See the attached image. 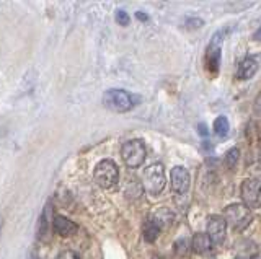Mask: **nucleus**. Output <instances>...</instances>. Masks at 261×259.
Returning <instances> with one entry per match:
<instances>
[{
    "label": "nucleus",
    "mask_w": 261,
    "mask_h": 259,
    "mask_svg": "<svg viewBox=\"0 0 261 259\" xmlns=\"http://www.w3.org/2000/svg\"><path fill=\"white\" fill-rule=\"evenodd\" d=\"M243 206L250 210L261 207V181L256 178H247L240 186Z\"/></svg>",
    "instance_id": "obj_6"
},
{
    "label": "nucleus",
    "mask_w": 261,
    "mask_h": 259,
    "mask_svg": "<svg viewBox=\"0 0 261 259\" xmlns=\"http://www.w3.org/2000/svg\"><path fill=\"white\" fill-rule=\"evenodd\" d=\"M165 169L162 163H152L150 166L145 168L144 171V189L157 196L165 188Z\"/></svg>",
    "instance_id": "obj_5"
},
{
    "label": "nucleus",
    "mask_w": 261,
    "mask_h": 259,
    "mask_svg": "<svg viewBox=\"0 0 261 259\" xmlns=\"http://www.w3.org/2000/svg\"><path fill=\"white\" fill-rule=\"evenodd\" d=\"M103 104L114 112H127L136 106V96L130 95L126 90H119V88H113L103 93Z\"/></svg>",
    "instance_id": "obj_1"
},
{
    "label": "nucleus",
    "mask_w": 261,
    "mask_h": 259,
    "mask_svg": "<svg viewBox=\"0 0 261 259\" xmlns=\"http://www.w3.org/2000/svg\"><path fill=\"white\" fill-rule=\"evenodd\" d=\"M212 127H214V132L219 135V137H225L228 134V129H230V124H228V121L225 116H219L216 118L214 124H212Z\"/></svg>",
    "instance_id": "obj_15"
},
{
    "label": "nucleus",
    "mask_w": 261,
    "mask_h": 259,
    "mask_svg": "<svg viewBox=\"0 0 261 259\" xmlns=\"http://www.w3.org/2000/svg\"><path fill=\"white\" fill-rule=\"evenodd\" d=\"M53 228L57 235H61V237H72V235H75L77 230H79V225L75 222H72L70 218L64 217V215H56L54 217V223H53Z\"/></svg>",
    "instance_id": "obj_11"
},
{
    "label": "nucleus",
    "mask_w": 261,
    "mask_h": 259,
    "mask_svg": "<svg viewBox=\"0 0 261 259\" xmlns=\"http://www.w3.org/2000/svg\"><path fill=\"white\" fill-rule=\"evenodd\" d=\"M190 173L185 166H175L171 169L170 175V183H171V189L178 194H185L190 188Z\"/></svg>",
    "instance_id": "obj_9"
},
{
    "label": "nucleus",
    "mask_w": 261,
    "mask_h": 259,
    "mask_svg": "<svg viewBox=\"0 0 261 259\" xmlns=\"http://www.w3.org/2000/svg\"><path fill=\"white\" fill-rule=\"evenodd\" d=\"M160 235V225L157 220H153V218H149L145 223H144V238L147 243H153L155 240L159 238Z\"/></svg>",
    "instance_id": "obj_14"
},
{
    "label": "nucleus",
    "mask_w": 261,
    "mask_h": 259,
    "mask_svg": "<svg viewBox=\"0 0 261 259\" xmlns=\"http://www.w3.org/2000/svg\"><path fill=\"white\" fill-rule=\"evenodd\" d=\"M93 180L103 189H111L119 181V168L113 160L98 161L93 169Z\"/></svg>",
    "instance_id": "obj_2"
},
{
    "label": "nucleus",
    "mask_w": 261,
    "mask_h": 259,
    "mask_svg": "<svg viewBox=\"0 0 261 259\" xmlns=\"http://www.w3.org/2000/svg\"><path fill=\"white\" fill-rule=\"evenodd\" d=\"M235 259H239V257H235Z\"/></svg>",
    "instance_id": "obj_22"
},
{
    "label": "nucleus",
    "mask_w": 261,
    "mask_h": 259,
    "mask_svg": "<svg viewBox=\"0 0 261 259\" xmlns=\"http://www.w3.org/2000/svg\"><path fill=\"white\" fill-rule=\"evenodd\" d=\"M54 223V217H53V207L51 202H47L44 206L43 212L39 215V222H38V240L41 241H47L49 235H51V226Z\"/></svg>",
    "instance_id": "obj_10"
},
{
    "label": "nucleus",
    "mask_w": 261,
    "mask_h": 259,
    "mask_svg": "<svg viewBox=\"0 0 261 259\" xmlns=\"http://www.w3.org/2000/svg\"><path fill=\"white\" fill-rule=\"evenodd\" d=\"M206 233L214 243H222L225 240V233H227V222L224 215H211L207 218Z\"/></svg>",
    "instance_id": "obj_7"
},
{
    "label": "nucleus",
    "mask_w": 261,
    "mask_h": 259,
    "mask_svg": "<svg viewBox=\"0 0 261 259\" xmlns=\"http://www.w3.org/2000/svg\"><path fill=\"white\" fill-rule=\"evenodd\" d=\"M253 38H255L256 39V41H261V26L256 30V33L255 35H253Z\"/></svg>",
    "instance_id": "obj_19"
},
{
    "label": "nucleus",
    "mask_w": 261,
    "mask_h": 259,
    "mask_svg": "<svg viewBox=\"0 0 261 259\" xmlns=\"http://www.w3.org/2000/svg\"><path fill=\"white\" fill-rule=\"evenodd\" d=\"M2 226H4V220L0 218V233H2Z\"/></svg>",
    "instance_id": "obj_21"
},
{
    "label": "nucleus",
    "mask_w": 261,
    "mask_h": 259,
    "mask_svg": "<svg viewBox=\"0 0 261 259\" xmlns=\"http://www.w3.org/2000/svg\"><path fill=\"white\" fill-rule=\"evenodd\" d=\"M57 259H82V257L75 253V251L67 249V251H64V253H61Z\"/></svg>",
    "instance_id": "obj_18"
},
{
    "label": "nucleus",
    "mask_w": 261,
    "mask_h": 259,
    "mask_svg": "<svg viewBox=\"0 0 261 259\" xmlns=\"http://www.w3.org/2000/svg\"><path fill=\"white\" fill-rule=\"evenodd\" d=\"M224 218L228 226H232L235 232L245 230L251 222V210L243 204H232L225 207Z\"/></svg>",
    "instance_id": "obj_4"
},
{
    "label": "nucleus",
    "mask_w": 261,
    "mask_h": 259,
    "mask_svg": "<svg viewBox=\"0 0 261 259\" xmlns=\"http://www.w3.org/2000/svg\"><path fill=\"white\" fill-rule=\"evenodd\" d=\"M121 157L127 168H139L147 157L145 143L141 139H133L124 142L121 147Z\"/></svg>",
    "instance_id": "obj_3"
},
{
    "label": "nucleus",
    "mask_w": 261,
    "mask_h": 259,
    "mask_svg": "<svg viewBox=\"0 0 261 259\" xmlns=\"http://www.w3.org/2000/svg\"><path fill=\"white\" fill-rule=\"evenodd\" d=\"M137 18H139V20H147V17H144L142 13H137Z\"/></svg>",
    "instance_id": "obj_20"
},
{
    "label": "nucleus",
    "mask_w": 261,
    "mask_h": 259,
    "mask_svg": "<svg viewBox=\"0 0 261 259\" xmlns=\"http://www.w3.org/2000/svg\"><path fill=\"white\" fill-rule=\"evenodd\" d=\"M116 21L119 23V25H122V26H127L130 18H129V15L124 10H118L116 12Z\"/></svg>",
    "instance_id": "obj_17"
},
{
    "label": "nucleus",
    "mask_w": 261,
    "mask_h": 259,
    "mask_svg": "<svg viewBox=\"0 0 261 259\" xmlns=\"http://www.w3.org/2000/svg\"><path fill=\"white\" fill-rule=\"evenodd\" d=\"M239 157H240V152H239V149H230L227 153H225V165L228 166V168H235V165L239 163Z\"/></svg>",
    "instance_id": "obj_16"
},
{
    "label": "nucleus",
    "mask_w": 261,
    "mask_h": 259,
    "mask_svg": "<svg viewBox=\"0 0 261 259\" xmlns=\"http://www.w3.org/2000/svg\"><path fill=\"white\" fill-rule=\"evenodd\" d=\"M222 35L224 31H219V33L212 38V41L209 44V49L206 54V59H207V67L211 72H216L219 70V64H220V49H222Z\"/></svg>",
    "instance_id": "obj_8"
},
{
    "label": "nucleus",
    "mask_w": 261,
    "mask_h": 259,
    "mask_svg": "<svg viewBox=\"0 0 261 259\" xmlns=\"http://www.w3.org/2000/svg\"><path fill=\"white\" fill-rule=\"evenodd\" d=\"M258 67H259L258 59L253 57V55H248V57H245L239 64V69H237V78H240V80L251 78L258 72Z\"/></svg>",
    "instance_id": "obj_12"
},
{
    "label": "nucleus",
    "mask_w": 261,
    "mask_h": 259,
    "mask_svg": "<svg viewBox=\"0 0 261 259\" xmlns=\"http://www.w3.org/2000/svg\"><path fill=\"white\" fill-rule=\"evenodd\" d=\"M212 245H214V241L211 240V237L207 233H196L193 237V241H191V246H193V251L198 254H206L212 249Z\"/></svg>",
    "instance_id": "obj_13"
}]
</instances>
